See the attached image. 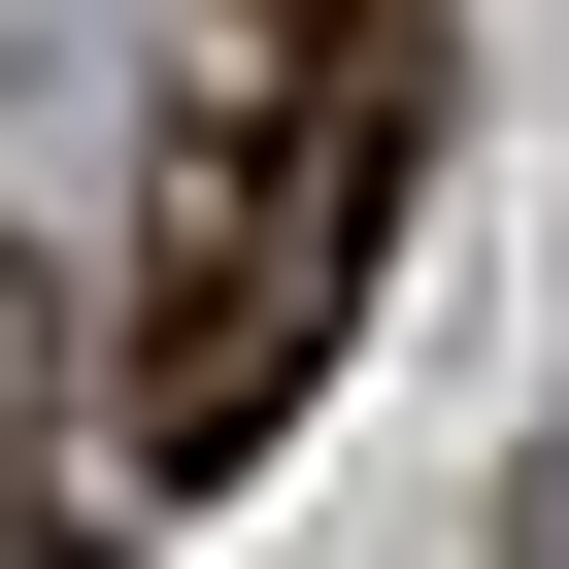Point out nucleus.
Masks as SVG:
<instances>
[{
  "label": "nucleus",
  "instance_id": "1",
  "mask_svg": "<svg viewBox=\"0 0 569 569\" xmlns=\"http://www.w3.org/2000/svg\"><path fill=\"white\" fill-rule=\"evenodd\" d=\"M436 168V0H302L168 101V201H134V336H101V436L134 469H268L302 369L369 336V234Z\"/></svg>",
  "mask_w": 569,
  "mask_h": 569
},
{
  "label": "nucleus",
  "instance_id": "2",
  "mask_svg": "<svg viewBox=\"0 0 569 569\" xmlns=\"http://www.w3.org/2000/svg\"><path fill=\"white\" fill-rule=\"evenodd\" d=\"M68 369H101V336H68V268L0 234V569H68Z\"/></svg>",
  "mask_w": 569,
  "mask_h": 569
}]
</instances>
